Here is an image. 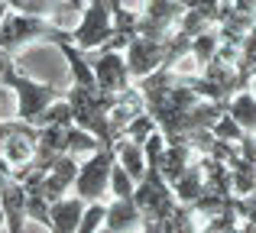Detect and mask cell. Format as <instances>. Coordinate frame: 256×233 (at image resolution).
Returning <instances> with one entry per match:
<instances>
[{
	"label": "cell",
	"mask_w": 256,
	"mask_h": 233,
	"mask_svg": "<svg viewBox=\"0 0 256 233\" xmlns=\"http://www.w3.org/2000/svg\"><path fill=\"white\" fill-rule=\"evenodd\" d=\"M49 123H62V126L75 123V114H72L68 97H58V101H52L49 107H46L42 114L36 117V123H32V126H49Z\"/></svg>",
	"instance_id": "cell-18"
},
{
	"label": "cell",
	"mask_w": 256,
	"mask_h": 233,
	"mask_svg": "<svg viewBox=\"0 0 256 233\" xmlns=\"http://www.w3.org/2000/svg\"><path fill=\"white\" fill-rule=\"evenodd\" d=\"M6 13H10V3H6V0H0V23H4Z\"/></svg>",
	"instance_id": "cell-24"
},
{
	"label": "cell",
	"mask_w": 256,
	"mask_h": 233,
	"mask_svg": "<svg viewBox=\"0 0 256 233\" xmlns=\"http://www.w3.org/2000/svg\"><path fill=\"white\" fill-rule=\"evenodd\" d=\"M133 201L143 214V230H159V224L178 208V198H175L172 185L162 178L159 165H146V175L136 182Z\"/></svg>",
	"instance_id": "cell-3"
},
{
	"label": "cell",
	"mask_w": 256,
	"mask_h": 233,
	"mask_svg": "<svg viewBox=\"0 0 256 233\" xmlns=\"http://www.w3.org/2000/svg\"><path fill=\"white\" fill-rule=\"evenodd\" d=\"M211 133H214L218 139H224V143H237V146L244 143V136H246V130H244V126H240L230 114H227V110L218 117V123L211 126Z\"/></svg>",
	"instance_id": "cell-19"
},
{
	"label": "cell",
	"mask_w": 256,
	"mask_h": 233,
	"mask_svg": "<svg viewBox=\"0 0 256 233\" xmlns=\"http://www.w3.org/2000/svg\"><path fill=\"white\" fill-rule=\"evenodd\" d=\"M100 55L91 62L94 68V81L100 91H110V94H124L126 88H133V75L126 55H120V49H98Z\"/></svg>",
	"instance_id": "cell-8"
},
{
	"label": "cell",
	"mask_w": 256,
	"mask_h": 233,
	"mask_svg": "<svg viewBox=\"0 0 256 233\" xmlns=\"http://www.w3.org/2000/svg\"><path fill=\"white\" fill-rule=\"evenodd\" d=\"M84 204L78 195H62L58 201L49 204V230L56 233H75L78 224H82V214H84Z\"/></svg>",
	"instance_id": "cell-11"
},
{
	"label": "cell",
	"mask_w": 256,
	"mask_h": 233,
	"mask_svg": "<svg viewBox=\"0 0 256 233\" xmlns=\"http://www.w3.org/2000/svg\"><path fill=\"white\" fill-rule=\"evenodd\" d=\"M227 114H230L234 120H237L240 126H244L246 133H256V94L250 88H244V91H237V94L227 101Z\"/></svg>",
	"instance_id": "cell-16"
},
{
	"label": "cell",
	"mask_w": 256,
	"mask_h": 233,
	"mask_svg": "<svg viewBox=\"0 0 256 233\" xmlns=\"http://www.w3.org/2000/svg\"><path fill=\"white\" fill-rule=\"evenodd\" d=\"M133 191H136L133 175H130V172H126L120 162H114V172H110V195H114V198H133Z\"/></svg>",
	"instance_id": "cell-22"
},
{
	"label": "cell",
	"mask_w": 256,
	"mask_h": 233,
	"mask_svg": "<svg viewBox=\"0 0 256 233\" xmlns=\"http://www.w3.org/2000/svg\"><path fill=\"white\" fill-rule=\"evenodd\" d=\"M65 97H68V104H72V114H75L78 126H84L88 133H94V136L100 139V146L117 143V136H114V130H110V107L117 104V94L100 91L98 84L72 81V88L65 91Z\"/></svg>",
	"instance_id": "cell-1"
},
{
	"label": "cell",
	"mask_w": 256,
	"mask_h": 233,
	"mask_svg": "<svg viewBox=\"0 0 256 233\" xmlns=\"http://www.w3.org/2000/svg\"><path fill=\"white\" fill-rule=\"evenodd\" d=\"M10 68H13V52L0 45V88H4V78H6V71H10Z\"/></svg>",
	"instance_id": "cell-23"
},
{
	"label": "cell",
	"mask_w": 256,
	"mask_h": 233,
	"mask_svg": "<svg viewBox=\"0 0 256 233\" xmlns=\"http://www.w3.org/2000/svg\"><path fill=\"white\" fill-rule=\"evenodd\" d=\"M114 6H117V0H88L84 3L82 23H78V29H72V42L82 52L104 49L114 39V32H117V26H114Z\"/></svg>",
	"instance_id": "cell-4"
},
{
	"label": "cell",
	"mask_w": 256,
	"mask_h": 233,
	"mask_svg": "<svg viewBox=\"0 0 256 233\" xmlns=\"http://www.w3.org/2000/svg\"><path fill=\"white\" fill-rule=\"evenodd\" d=\"M218 49H220V32H218V26H208L204 32L192 36V58L201 65V68H204V65L218 55Z\"/></svg>",
	"instance_id": "cell-17"
},
{
	"label": "cell",
	"mask_w": 256,
	"mask_h": 233,
	"mask_svg": "<svg viewBox=\"0 0 256 233\" xmlns=\"http://www.w3.org/2000/svg\"><path fill=\"white\" fill-rule=\"evenodd\" d=\"M172 191H175V198H178V204H192V201H198V198H201V191H204V169H201V156L172 182Z\"/></svg>",
	"instance_id": "cell-14"
},
{
	"label": "cell",
	"mask_w": 256,
	"mask_h": 233,
	"mask_svg": "<svg viewBox=\"0 0 256 233\" xmlns=\"http://www.w3.org/2000/svg\"><path fill=\"white\" fill-rule=\"evenodd\" d=\"M84 3H88V0H84Z\"/></svg>",
	"instance_id": "cell-27"
},
{
	"label": "cell",
	"mask_w": 256,
	"mask_h": 233,
	"mask_svg": "<svg viewBox=\"0 0 256 233\" xmlns=\"http://www.w3.org/2000/svg\"><path fill=\"white\" fill-rule=\"evenodd\" d=\"M117 162L133 175V182H140V178L146 175V149H143V143H136V139H130V136H120L117 139Z\"/></svg>",
	"instance_id": "cell-15"
},
{
	"label": "cell",
	"mask_w": 256,
	"mask_h": 233,
	"mask_svg": "<svg viewBox=\"0 0 256 233\" xmlns=\"http://www.w3.org/2000/svg\"><path fill=\"white\" fill-rule=\"evenodd\" d=\"M68 3H75V6H82V10H84V0H68Z\"/></svg>",
	"instance_id": "cell-26"
},
{
	"label": "cell",
	"mask_w": 256,
	"mask_h": 233,
	"mask_svg": "<svg viewBox=\"0 0 256 233\" xmlns=\"http://www.w3.org/2000/svg\"><path fill=\"white\" fill-rule=\"evenodd\" d=\"M201 152L194 149L192 143H185V139H175V143H166V149H162V159H159V172H162V178L166 182H175V178L182 175V172L188 169V165L198 159ZM150 165V162H146Z\"/></svg>",
	"instance_id": "cell-12"
},
{
	"label": "cell",
	"mask_w": 256,
	"mask_h": 233,
	"mask_svg": "<svg viewBox=\"0 0 256 233\" xmlns=\"http://www.w3.org/2000/svg\"><path fill=\"white\" fill-rule=\"evenodd\" d=\"M126 65H130L133 81L152 75L156 68L166 65V39H150V36H133L126 45Z\"/></svg>",
	"instance_id": "cell-9"
},
{
	"label": "cell",
	"mask_w": 256,
	"mask_h": 233,
	"mask_svg": "<svg viewBox=\"0 0 256 233\" xmlns=\"http://www.w3.org/2000/svg\"><path fill=\"white\" fill-rule=\"evenodd\" d=\"M4 84L16 91V117H20V120H26V123H36V117L42 114V110L49 107L52 101L65 97V91L52 88V84H42V81H32V78L20 75L16 65L6 71Z\"/></svg>",
	"instance_id": "cell-6"
},
{
	"label": "cell",
	"mask_w": 256,
	"mask_h": 233,
	"mask_svg": "<svg viewBox=\"0 0 256 233\" xmlns=\"http://www.w3.org/2000/svg\"><path fill=\"white\" fill-rule=\"evenodd\" d=\"M107 221V204L104 201H88L84 204V214H82V224H78V233H94L100 230Z\"/></svg>",
	"instance_id": "cell-20"
},
{
	"label": "cell",
	"mask_w": 256,
	"mask_h": 233,
	"mask_svg": "<svg viewBox=\"0 0 256 233\" xmlns=\"http://www.w3.org/2000/svg\"><path fill=\"white\" fill-rule=\"evenodd\" d=\"M253 65H256V23L246 32V39L240 42V55H237V68L244 78H253Z\"/></svg>",
	"instance_id": "cell-21"
},
{
	"label": "cell",
	"mask_w": 256,
	"mask_h": 233,
	"mask_svg": "<svg viewBox=\"0 0 256 233\" xmlns=\"http://www.w3.org/2000/svg\"><path fill=\"white\" fill-rule=\"evenodd\" d=\"M30 42H52V45H62L72 42V32L62 29L58 23H52L49 16H36V13H20L10 10L0 23V45L10 52L23 49Z\"/></svg>",
	"instance_id": "cell-2"
},
{
	"label": "cell",
	"mask_w": 256,
	"mask_h": 233,
	"mask_svg": "<svg viewBox=\"0 0 256 233\" xmlns=\"http://www.w3.org/2000/svg\"><path fill=\"white\" fill-rule=\"evenodd\" d=\"M185 6L178 0H146L143 13L136 16V32L150 39H169L182 23Z\"/></svg>",
	"instance_id": "cell-7"
},
{
	"label": "cell",
	"mask_w": 256,
	"mask_h": 233,
	"mask_svg": "<svg viewBox=\"0 0 256 233\" xmlns=\"http://www.w3.org/2000/svg\"><path fill=\"white\" fill-rule=\"evenodd\" d=\"M114 162H117V143H107L100 149H94L88 156V162H82V169H78V178H75V188L72 191L82 201H100L110 191Z\"/></svg>",
	"instance_id": "cell-5"
},
{
	"label": "cell",
	"mask_w": 256,
	"mask_h": 233,
	"mask_svg": "<svg viewBox=\"0 0 256 233\" xmlns=\"http://www.w3.org/2000/svg\"><path fill=\"white\" fill-rule=\"evenodd\" d=\"M104 230L110 233H124V230H143V214H140L133 198H114L107 204V221Z\"/></svg>",
	"instance_id": "cell-13"
},
{
	"label": "cell",
	"mask_w": 256,
	"mask_h": 233,
	"mask_svg": "<svg viewBox=\"0 0 256 233\" xmlns=\"http://www.w3.org/2000/svg\"><path fill=\"white\" fill-rule=\"evenodd\" d=\"M0 227L6 230V217H4V208H0Z\"/></svg>",
	"instance_id": "cell-25"
},
{
	"label": "cell",
	"mask_w": 256,
	"mask_h": 233,
	"mask_svg": "<svg viewBox=\"0 0 256 233\" xmlns=\"http://www.w3.org/2000/svg\"><path fill=\"white\" fill-rule=\"evenodd\" d=\"M0 208L6 217V230L10 233H23V221H26V185L16 175L0 182Z\"/></svg>",
	"instance_id": "cell-10"
}]
</instances>
